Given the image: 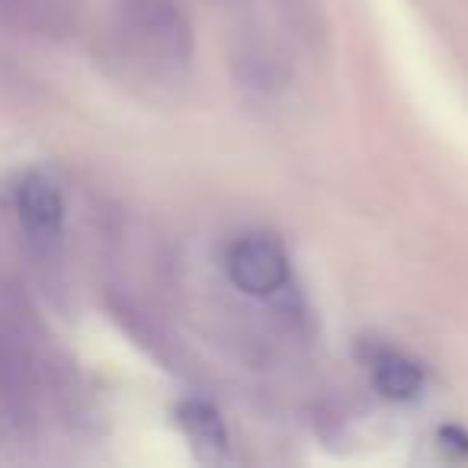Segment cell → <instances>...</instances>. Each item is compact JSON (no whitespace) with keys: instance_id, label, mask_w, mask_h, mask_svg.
<instances>
[{"instance_id":"1","label":"cell","mask_w":468,"mask_h":468,"mask_svg":"<svg viewBox=\"0 0 468 468\" xmlns=\"http://www.w3.org/2000/svg\"><path fill=\"white\" fill-rule=\"evenodd\" d=\"M228 280L234 289L254 299L280 292L289 280V257L282 244L270 234H244L231 244L225 257Z\"/></svg>"},{"instance_id":"2","label":"cell","mask_w":468,"mask_h":468,"mask_svg":"<svg viewBox=\"0 0 468 468\" xmlns=\"http://www.w3.org/2000/svg\"><path fill=\"white\" fill-rule=\"evenodd\" d=\"M16 218H20L27 238L36 248H52L58 244L61 228H65V199L61 189L46 170H29L16 183Z\"/></svg>"},{"instance_id":"3","label":"cell","mask_w":468,"mask_h":468,"mask_svg":"<svg viewBox=\"0 0 468 468\" xmlns=\"http://www.w3.org/2000/svg\"><path fill=\"white\" fill-rule=\"evenodd\" d=\"M176 417H180V427L186 430L189 442H193L196 452H199L202 459H218V455L228 449L225 423H221L218 410H215L212 404L186 401V404H180Z\"/></svg>"},{"instance_id":"4","label":"cell","mask_w":468,"mask_h":468,"mask_svg":"<svg viewBox=\"0 0 468 468\" xmlns=\"http://www.w3.org/2000/svg\"><path fill=\"white\" fill-rule=\"evenodd\" d=\"M372 376H376V388L391 401H410L423 388V376L417 369V363H410L408 356H398V353L378 356Z\"/></svg>"}]
</instances>
